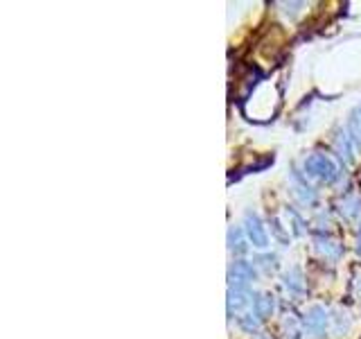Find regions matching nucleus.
Here are the masks:
<instances>
[{
    "label": "nucleus",
    "mask_w": 361,
    "mask_h": 339,
    "mask_svg": "<svg viewBox=\"0 0 361 339\" xmlns=\"http://www.w3.org/2000/svg\"><path fill=\"white\" fill-rule=\"evenodd\" d=\"M305 174L314 177V179H321V181H325V184H332V181L338 177L334 161L325 154L307 156V161H305Z\"/></svg>",
    "instance_id": "f257e3e1"
},
{
    "label": "nucleus",
    "mask_w": 361,
    "mask_h": 339,
    "mask_svg": "<svg viewBox=\"0 0 361 339\" xmlns=\"http://www.w3.org/2000/svg\"><path fill=\"white\" fill-rule=\"evenodd\" d=\"M244 233L248 237V242H253L259 249H264L269 244V233L264 229L262 220H259L255 213H246V218H244Z\"/></svg>",
    "instance_id": "f03ea898"
},
{
    "label": "nucleus",
    "mask_w": 361,
    "mask_h": 339,
    "mask_svg": "<svg viewBox=\"0 0 361 339\" xmlns=\"http://www.w3.org/2000/svg\"><path fill=\"white\" fill-rule=\"evenodd\" d=\"M251 282H237V280H231V290H228V310L237 312L246 308L248 303H251Z\"/></svg>",
    "instance_id": "7ed1b4c3"
},
{
    "label": "nucleus",
    "mask_w": 361,
    "mask_h": 339,
    "mask_svg": "<svg viewBox=\"0 0 361 339\" xmlns=\"http://www.w3.org/2000/svg\"><path fill=\"white\" fill-rule=\"evenodd\" d=\"M327 323H330V316H327L325 308H321V305H314V308L305 314V328H307V333H312L314 337H323Z\"/></svg>",
    "instance_id": "20e7f679"
},
{
    "label": "nucleus",
    "mask_w": 361,
    "mask_h": 339,
    "mask_svg": "<svg viewBox=\"0 0 361 339\" xmlns=\"http://www.w3.org/2000/svg\"><path fill=\"white\" fill-rule=\"evenodd\" d=\"M282 282H285V287L293 294H302L305 292V280H302V271L298 267H291L289 271L282 274Z\"/></svg>",
    "instance_id": "39448f33"
},
{
    "label": "nucleus",
    "mask_w": 361,
    "mask_h": 339,
    "mask_svg": "<svg viewBox=\"0 0 361 339\" xmlns=\"http://www.w3.org/2000/svg\"><path fill=\"white\" fill-rule=\"evenodd\" d=\"M231 280H237V282H253L255 280V269H253V265L244 263V260L235 263L233 269H231Z\"/></svg>",
    "instance_id": "423d86ee"
},
{
    "label": "nucleus",
    "mask_w": 361,
    "mask_h": 339,
    "mask_svg": "<svg viewBox=\"0 0 361 339\" xmlns=\"http://www.w3.org/2000/svg\"><path fill=\"white\" fill-rule=\"evenodd\" d=\"M348 136H350V141H353V145L361 150V107H357L348 120Z\"/></svg>",
    "instance_id": "0eeeda50"
},
{
    "label": "nucleus",
    "mask_w": 361,
    "mask_h": 339,
    "mask_svg": "<svg viewBox=\"0 0 361 339\" xmlns=\"http://www.w3.org/2000/svg\"><path fill=\"white\" fill-rule=\"evenodd\" d=\"M274 308H276L274 297H269V294H262V297L255 299V303H253V314L257 316V319H267V316L274 314Z\"/></svg>",
    "instance_id": "6e6552de"
},
{
    "label": "nucleus",
    "mask_w": 361,
    "mask_h": 339,
    "mask_svg": "<svg viewBox=\"0 0 361 339\" xmlns=\"http://www.w3.org/2000/svg\"><path fill=\"white\" fill-rule=\"evenodd\" d=\"M316 249H319V254L325 256L327 260L341 258V244H336L332 240H325V237H316Z\"/></svg>",
    "instance_id": "1a4fd4ad"
},
{
    "label": "nucleus",
    "mask_w": 361,
    "mask_h": 339,
    "mask_svg": "<svg viewBox=\"0 0 361 339\" xmlns=\"http://www.w3.org/2000/svg\"><path fill=\"white\" fill-rule=\"evenodd\" d=\"M330 323H332V335H336V337H341V335H345L350 331V316H348V312L336 310L330 316Z\"/></svg>",
    "instance_id": "9d476101"
},
{
    "label": "nucleus",
    "mask_w": 361,
    "mask_h": 339,
    "mask_svg": "<svg viewBox=\"0 0 361 339\" xmlns=\"http://www.w3.org/2000/svg\"><path fill=\"white\" fill-rule=\"evenodd\" d=\"M228 246L233 254H246L248 246L244 240V229H231L228 231Z\"/></svg>",
    "instance_id": "9b49d317"
},
{
    "label": "nucleus",
    "mask_w": 361,
    "mask_h": 339,
    "mask_svg": "<svg viewBox=\"0 0 361 339\" xmlns=\"http://www.w3.org/2000/svg\"><path fill=\"white\" fill-rule=\"evenodd\" d=\"M334 147H336V152L343 161H353V141H350L348 133H338L336 141H334Z\"/></svg>",
    "instance_id": "f8f14e48"
},
{
    "label": "nucleus",
    "mask_w": 361,
    "mask_h": 339,
    "mask_svg": "<svg viewBox=\"0 0 361 339\" xmlns=\"http://www.w3.org/2000/svg\"><path fill=\"white\" fill-rule=\"evenodd\" d=\"M338 206H341V213L345 215V218L353 220V218H357L359 210H361V199L355 197V195H348V197L341 199V203H338Z\"/></svg>",
    "instance_id": "ddd939ff"
},
{
    "label": "nucleus",
    "mask_w": 361,
    "mask_h": 339,
    "mask_svg": "<svg viewBox=\"0 0 361 339\" xmlns=\"http://www.w3.org/2000/svg\"><path fill=\"white\" fill-rule=\"evenodd\" d=\"M293 181H296V192L300 195V199H302V203H314V199H316V192L307 186V181H305L300 174H293Z\"/></svg>",
    "instance_id": "4468645a"
},
{
    "label": "nucleus",
    "mask_w": 361,
    "mask_h": 339,
    "mask_svg": "<svg viewBox=\"0 0 361 339\" xmlns=\"http://www.w3.org/2000/svg\"><path fill=\"white\" fill-rule=\"evenodd\" d=\"M240 323H242V328L246 333H255L257 331V326H259V319L255 314H246V316H242L240 319Z\"/></svg>",
    "instance_id": "2eb2a0df"
},
{
    "label": "nucleus",
    "mask_w": 361,
    "mask_h": 339,
    "mask_svg": "<svg viewBox=\"0 0 361 339\" xmlns=\"http://www.w3.org/2000/svg\"><path fill=\"white\" fill-rule=\"evenodd\" d=\"M259 263H262V267H267V269H274V267H276V256H264V258H259Z\"/></svg>",
    "instance_id": "dca6fc26"
},
{
    "label": "nucleus",
    "mask_w": 361,
    "mask_h": 339,
    "mask_svg": "<svg viewBox=\"0 0 361 339\" xmlns=\"http://www.w3.org/2000/svg\"><path fill=\"white\" fill-rule=\"evenodd\" d=\"M357 251L361 256V226H359V235H357Z\"/></svg>",
    "instance_id": "f3484780"
},
{
    "label": "nucleus",
    "mask_w": 361,
    "mask_h": 339,
    "mask_svg": "<svg viewBox=\"0 0 361 339\" xmlns=\"http://www.w3.org/2000/svg\"><path fill=\"white\" fill-rule=\"evenodd\" d=\"M257 339H271V337H257Z\"/></svg>",
    "instance_id": "a211bd4d"
}]
</instances>
